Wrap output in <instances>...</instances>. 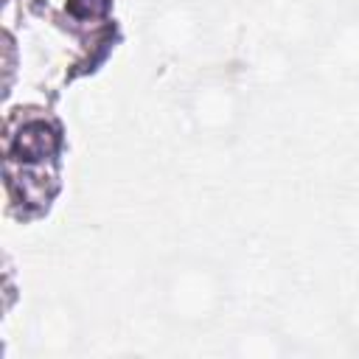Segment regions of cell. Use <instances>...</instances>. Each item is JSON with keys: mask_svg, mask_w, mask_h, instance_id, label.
Returning a JSON list of instances; mask_svg holds the SVG:
<instances>
[{"mask_svg": "<svg viewBox=\"0 0 359 359\" xmlns=\"http://www.w3.org/2000/svg\"><path fill=\"white\" fill-rule=\"evenodd\" d=\"M62 123L45 109H17L6 123V191L20 219H36L59 191Z\"/></svg>", "mask_w": 359, "mask_h": 359, "instance_id": "obj_1", "label": "cell"}]
</instances>
